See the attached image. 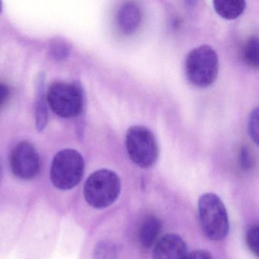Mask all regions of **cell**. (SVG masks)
<instances>
[{
	"label": "cell",
	"instance_id": "obj_15",
	"mask_svg": "<svg viewBox=\"0 0 259 259\" xmlns=\"http://www.w3.org/2000/svg\"><path fill=\"white\" fill-rule=\"evenodd\" d=\"M259 227L257 224H252L247 229L245 233V242L248 249L254 254L256 257H258L259 254Z\"/></svg>",
	"mask_w": 259,
	"mask_h": 259
},
{
	"label": "cell",
	"instance_id": "obj_17",
	"mask_svg": "<svg viewBox=\"0 0 259 259\" xmlns=\"http://www.w3.org/2000/svg\"><path fill=\"white\" fill-rule=\"evenodd\" d=\"M239 165L243 170L248 171L253 167L254 157L251 154V150L246 146L242 147L239 151Z\"/></svg>",
	"mask_w": 259,
	"mask_h": 259
},
{
	"label": "cell",
	"instance_id": "obj_2",
	"mask_svg": "<svg viewBox=\"0 0 259 259\" xmlns=\"http://www.w3.org/2000/svg\"><path fill=\"white\" fill-rule=\"evenodd\" d=\"M121 181L117 174L110 169H101L88 177L83 184L81 195L89 207L104 210L119 198Z\"/></svg>",
	"mask_w": 259,
	"mask_h": 259
},
{
	"label": "cell",
	"instance_id": "obj_6",
	"mask_svg": "<svg viewBox=\"0 0 259 259\" xmlns=\"http://www.w3.org/2000/svg\"><path fill=\"white\" fill-rule=\"evenodd\" d=\"M47 99L51 110L62 118L76 117L84 107L82 89L75 83H54L48 90Z\"/></svg>",
	"mask_w": 259,
	"mask_h": 259
},
{
	"label": "cell",
	"instance_id": "obj_10",
	"mask_svg": "<svg viewBox=\"0 0 259 259\" xmlns=\"http://www.w3.org/2000/svg\"><path fill=\"white\" fill-rule=\"evenodd\" d=\"M162 223L155 216H149L142 223L139 239L141 245L145 249L151 248L158 241L162 230Z\"/></svg>",
	"mask_w": 259,
	"mask_h": 259
},
{
	"label": "cell",
	"instance_id": "obj_1",
	"mask_svg": "<svg viewBox=\"0 0 259 259\" xmlns=\"http://www.w3.org/2000/svg\"><path fill=\"white\" fill-rule=\"evenodd\" d=\"M84 170V157L76 150L66 148L54 156L50 166V189L45 192L57 210H71V194L82 182Z\"/></svg>",
	"mask_w": 259,
	"mask_h": 259
},
{
	"label": "cell",
	"instance_id": "obj_16",
	"mask_svg": "<svg viewBox=\"0 0 259 259\" xmlns=\"http://www.w3.org/2000/svg\"><path fill=\"white\" fill-rule=\"evenodd\" d=\"M248 134L254 143H258V109L255 108L249 115L248 122Z\"/></svg>",
	"mask_w": 259,
	"mask_h": 259
},
{
	"label": "cell",
	"instance_id": "obj_19",
	"mask_svg": "<svg viewBox=\"0 0 259 259\" xmlns=\"http://www.w3.org/2000/svg\"><path fill=\"white\" fill-rule=\"evenodd\" d=\"M11 97V90L10 87L4 83H0V110H2Z\"/></svg>",
	"mask_w": 259,
	"mask_h": 259
},
{
	"label": "cell",
	"instance_id": "obj_11",
	"mask_svg": "<svg viewBox=\"0 0 259 259\" xmlns=\"http://www.w3.org/2000/svg\"><path fill=\"white\" fill-rule=\"evenodd\" d=\"M45 78L43 75L37 79V91L35 98V123L36 128L39 132H42L48 122V111L47 101L45 95Z\"/></svg>",
	"mask_w": 259,
	"mask_h": 259
},
{
	"label": "cell",
	"instance_id": "obj_7",
	"mask_svg": "<svg viewBox=\"0 0 259 259\" xmlns=\"http://www.w3.org/2000/svg\"><path fill=\"white\" fill-rule=\"evenodd\" d=\"M10 172L19 183L28 184L37 180L41 170V161L36 148L28 142L17 144L9 157Z\"/></svg>",
	"mask_w": 259,
	"mask_h": 259
},
{
	"label": "cell",
	"instance_id": "obj_21",
	"mask_svg": "<svg viewBox=\"0 0 259 259\" xmlns=\"http://www.w3.org/2000/svg\"><path fill=\"white\" fill-rule=\"evenodd\" d=\"M2 11V3L0 2V13Z\"/></svg>",
	"mask_w": 259,
	"mask_h": 259
},
{
	"label": "cell",
	"instance_id": "obj_13",
	"mask_svg": "<svg viewBox=\"0 0 259 259\" xmlns=\"http://www.w3.org/2000/svg\"><path fill=\"white\" fill-rule=\"evenodd\" d=\"M117 245L110 240H100L95 244L92 251V259H118Z\"/></svg>",
	"mask_w": 259,
	"mask_h": 259
},
{
	"label": "cell",
	"instance_id": "obj_18",
	"mask_svg": "<svg viewBox=\"0 0 259 259\" xmlns=\"http://www.w3.org/2000/svg\"><path fill=\"white\" fill-rule=\"evenodd\" d=\"M51 54L57 60H63L69 56V49L67 45L62 41H56L53 44L51 48Z\"/></svg>",
	"mask_w": 259,
	"mask_h": 259
},
{
	"label": "cell",
	"instance_id": "obj_14",
	"mask_svg": "<svg viewBox=\"0 0 259 259\" xmlns=\"http://www.w3.org/2000/svg\"><path fill=\"white\" fill-rule=\"evenodd\" d=\"M243 57L245 63L252 69H258V38L251 37L247 40L243 50Z\"/></svg>",
	"mask_w": 259,
	"mask_h": 259
},
{
	"label": "cell",
	"instance_id": "obj_12",
	"mask_svg": "<svg viewBox=\"0 0 259 259\" xmlns=\"http://www.w3.org/2000/svg\"><path fill=\"white\" fill-rule=\"evenodd\" d=\"M213 7L217 14L221 18L233 20L243 13L245 2L243 0H214Z\"/></svg>",
	"mask_w": 259,
	"mask_h": 259
},
{
	"label": "cell",
	"instance_id": "obj_20",
	"mask_svg": "<svg viewBox=\"0 0 259 259\" xmlns=\"http://www.w3.org/2000/svg\"><path fill=\"white\" fill-rule=\"evenodd\" d=\"M185 259H213V257L206 250H195L188 254Z\"/></svg>",
	"mask_w": 259,
	"mask_h": 259
},
{
	"label": "cell",
	"instance_id": "obj_9",
	"mask_svg": "<svg viewBox=\"0 0 259 259\" xmlns=\"http://www.w3.org/2000/svg\"><path fill=\"white\" fill-rule=\"evenodd\" d=\"M142 21V11L134 2L125 3L121 6L116 15V24L122 34H133L139 29Z\"/></svg>",
	"mask_w": 259,
	"mask_h": 259
},
{
	"label": "cell",
	"instance_id": "obj_4",
	"mask_svg": "<svg viewBox=\"0 0 259 259\" xmlns=\"http://www.w3.org/2000/svg\"><path fill=\"white\" fill-rule=\"evenodd\" d=\"M198 218L203 233L210 240L220 241L227 236L230 229L228 213L222 200L213 193L200 197Z\"/></svg>",
	"mask_w": 259,
	"mask_h": 259
},
{
	"label": "cell",
	"instance_id": "obj_5",
	"mask_svg": "<svg viewBox=\"0 0 259 259\" xmlns=\"http://www.w3.org/2000/svg\"><path fill=\"white\" fill-rule=\"evenodd\" d=\"M125 148L132 161L144 169L154 166L160 153L155 136L142 125H133L127 130Z\"/></svg>",
	"mask_w": 259,
	"mask_h": 259
},
{
	"label": "cell",
	"instance_id": "obj_3",
	"mask_svg": "<svg viewBox=\"0 0 259 259\" xmlns=\"http://www.w3.org/2000/svg\"><path fill=\"white\" fill-rule=\"evenodd\" d=\"M219 59L216 51L208 45L192 50L185 61V73L195 87L207 88L218 78Z\"/></svg>",
	"mask_w": 259,
	"mask_h": 259
},
{
	"label": "cell",
	"instance_id": "obj_8",
	"mask_svg": "<svg viewBox=\"0 0 259 259\" xmlns=\"http://www.w3.org/2000/svg\"><path fill=\"white\" fill-rule=\"evenodd\" d=\"M188 254L187 245L177 234H169L159 239L154 245L153 259H185Z\"/></svg>",
	"mask_w": 259,
	"mask_h": 259
}]
</instances>
